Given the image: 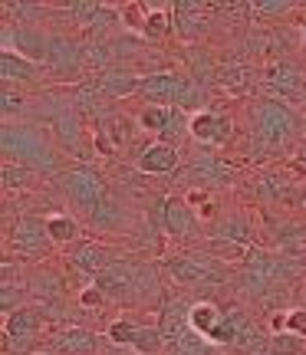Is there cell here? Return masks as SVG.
<instances>
[{
    "instance_id": "cell-1",
    "label": "cell",
    "mask_w": 306,
    "mask_h": 355,
    "mask_svg": "<svg viewBox=\"0 0 306 355\" xmlns=\"http://www.w3.org/2000/svg\"><path fill=\"white\" fill-rule=\"evenodd\" d=\"M0 148L3 158L13 165H24L37 175H50L60 168V155L53 148L50 135L37 125H24V122H3L0 128Z\"/></svg>"
},
{
    "instance_id": "cell-2",
    "label": "cell",
    "mask_w": 306,
    "mask_h": 355,
    "mask_svg": "<svg viewBox=\"0 0 306 355\" xmlns=\"http://www.w3.org/2000/svg\"><path fill=\"white\" fill-rule=\"evenodd\" d=\"M250 128H254L257 141L264 148H287L290 141H296L300 128H303V119L300 112H294L290 105H283L277 99H260L250 105Z\"/></svg>"
},
{
    "instance_id": "cell-3",
    "label": "cell",
    "mask_w": 306,
    "mask_h": 355,
    "mask_svg": "<svg viewBox=\"0 0 306 355\" xmlns=\"http://www.w3.org/2000/svg\"><path fill=\"white\" fill-rule=\"evenodd\" d=\"M60 181H63V194L69 198V204H73L76 211H83L86 217H92L102 204L109 201L105 178H102V171H96V168H90V165L66 168L63 175H60Z\"/></svg>"
},
{
    "instance_id": "cell-4",
    "label": "cell",
    "mask_w": 306,
    "mask_h": 355,
    "mask_svg": "<svg viewBox=\"0 0 306 355\" xmlns=\"http://www.w3.org/2000/svg\"><path fill=\"white\" fill-rule=\"evenodd\" d=\"M142 99H148V105H178V109H194V83L185 73H175V69H162V73H152V76L142 79Z\"/></svg>"
},
{
    "instance_id": "cell-5",
    "label": "cell",
    "mask_w": 306,
    "mask_h": 355,
    "mask_svg": "<svg viewBox=\"0 0 306 355\" xmlns=\"http://www.w3.org/2000/svg\"><path fill=\"white\" fill-rule=\"evenodd\" d=\"M7 250H17V257H24V260H43V257H53L56 243L50 241L43 217L24 214L7 234Z\"/></svg>"
},
{
    "instance_id": "cell-6",
    "label": "cell",
    "mask_w": 306,
    "mask_h": 355,
    "mask_svg": "<svg viewBox=\"0 0 306 355\" xmlns=\"http://www.w3.org/2000/svg\"><path fill=\"white\" fill-rule=\"evenodd\" d=\"M264 89L283 105H290L294 112H306V73L290 63H273L267 69Z\"/></svg>"
},
{
    "instance_id": "cell-7",
    "label": "cell",
    "mask_w": 306,
    "mask_h": 355,
    "mask_svg": "<svg viewBox=\"0 0 306 355\" xmlns=\"http://www.w3.org/2000/svg\"><path fill=\"white\" fill-rule=\"evenodd\" d=\"M214 263H221V260H214V257L171 254L165 260V270L178 286H217V283H224V273Z\"/></svg>"
},
{
    "instance_id": "cell-8",
    "label": "cell",
    "mask_w": 306,
    "mask_h": 355,
    "mask_svg": "<svg viewBox=\"0 0 306 355\" xmlns=\"http://www.w3.org/2000/svg\"><path fill=\"white\" fill-rule=\"evenodd\" d=\"M50 43H53V33L40 30V26H30V24H17V26L7 24L3 26V50L24 56V60H30V63L46 66Z\"/></svg>"
},
{
    "instance_id": "cell-9",
    "label": "cell",
    "mask_w": 306,
    "mask_h": 355,
    "mask_svg": "<svg viewBox=\"0 0 306 355\" xmlns=\"http://www.w3.org/2000/svg\"><path fill=\"white\" fill-rule=\"evenodd\" d=\"M96 290L105 296V303H135L139 296V263L115 260L99 279H92Z\"/></svg>"
},
{
    "instance_id": "cell-10",
    "label": "cell",
    "mask_w": 306,
    "mask_h": 355,
    "mask_svg": "<svg viewBox=\"0 0 306 355\" xmlns=\"http://www.w3.org/2000/svg\"><path fill=\"white\" fill-rule=\"evenodd\" d=\"M66 263H73V270H76L79 277L99 279L102 273L115 263V257H112V250L99 241H79L66 250Z\"/></svg>"
},
{
    "instance_id": "cell-11",
    "label": "cell",
    "mask_w": 306,
    "mask_h": 355,
    "mask_svg": "<svg viewBox=\"0 0 306 355\" xmlns=\"http://www.w3.org/2000/svg\"><path fill=\"white\" fill-rule=\"evenodd\" d=\"M162 230L175 241H194L201 234V217L185 198H168L162 204Z\"/></svg>"
},
{
    "instance_id": "cell-12",
    "label": "cell",
    "mask_w": 306,
    "mask_h": 355,
    "mask_svg": "<svg viewBox=\"0 0 306 355\" xmlns=\"http://www.w3.org/2000/svg\"><path fill=\"white\" fill-rule=\"evenodd\" d=\"M46 343H50V352L56 355H99L105 336L83 329V326H63V329L50 332Z\"/></svg>"
},
{
    "instance_id": "cell-13",
    "label": "cell",
    "mask_w": 306,
    "mask_h": 355,
    "mask_svg": "<svg viewBox=\"0 0 306 355\" xmlns=\"http://www.w3.org/2000/svg\"><path fill=\"white\" fill-rule=\"evenodd\" d=\"M83 60H86V53H83V43H79L76 37L53 33L50 56H46V73H53V76H63V79L79 76Z\"/></svg>"
},
{
    "instance_id": "cell-14",
    "label": "cell",
    "mask_w": 306,
    "mask_h": 355,
    "mask_svg": "<svg viewBox=\"0 0 306 355\" xmlns=\"http://www.w3.org/2000/svg\"><path fill=\"white\" fill-rule=\"evenodd\" d=\"M188 135L194 141H204V145H221L230 139V119L221 112H211V109L194 112L188 119Z\"/></svg>"
},
{
    "instance_id": "cell-15",
    "label": "cell",
    "mask_w": 306,
    "mask_h": 355,
    "mask_svg": "<svg viewBox=\"0 0 306 355\" xmlns=\"http://www.w3.org/2000/svg\"><path fill=\"white\" fill-rule=\"evenodd\" d=\"M43 73H46V66L30 63V60H24V56H17L10 50H0V79H3V89L40 83Z\"/></svg>"
},
{
    "instance_id": "cell-16",
    "label": "cell",
    "mask_w": 306,
    "mask_h": 355,
    "mask_svg": "<svg viewBox=\"0 0 306 355\" xmlns=\"http://www.w3.org/2000/svg\"><path fill=\"white\" fill-rule=\"evenodd\" d=\"M181 155H178V145H168V141H148L145 148L139 152L135 165L145 171V175H171L178 168Z\"/></svg>"
},
{
    "instance_id": "cell-17",
    "label": "cell",
    "mask_w": 306,
    "mask_h": 355,
    "mask_svg": "<svg viewBox=\"0 0 306 355\" xmlns=\"http://www.w3.org/2000/svg\"><path fill=\"white\" fill-rule=\"evenodd\" d=\"M46 220V230H50V241L56 247H73V243L83 241V224H79V217L73 214H63V211H53V214L43 217Z\"/></svg>"
},
{
    "instance_id": "cell-18",
    "label": "cell",
    "mask_w": 306,
    "mask_h": 355,
    "mask_svg": "<svg viewBox=\"0 0 306 355\" xmlns=\"http://www.w3.org/2000/svg\"><path fill=\"white\" fill-rule=\"evenodd\" d=\"M142 79L128 69H105L99 76V89L109 96V99H128V96H139L142 92Z\"/></svg>"
},
{
    "instance_id": "cell-19",
    "label": "cell",
    "mask_w": 306,
    "mask_h": 355,
    "mask_svg": "<svg viewBox=\"0 0 306 355\" xmlns=\"http://www.w3.org/2000/svg\"><path fill=\"white\" fill-rule=\"evenodd\" d=\"M224 319V309L214 303V300H198L188 309V329L201 339H211V332L217 329V322Z\"/></svg>"
},
{
    "instance_id": "cell-20",
    "label": "cell",
    "mask_w": 306,
    "mask_h": 355,
    "mask_svg": "<svg viewBox=\"0 0 306 355\" xmlns=\"http://www.w3.org/2000/svg\"><path fill=\"white\" fill-rule=\"evenodd\" d=\"M175 26L185 40H194L204 33L207 26V17H204V7L201 3H178L175 7Z\"/></svg>"
},
{
    "instance_id": "cell-21",
    "label": "cell",
    "mask_w": 306,
    "mask_h": 355,
    "mask_svg": "<svg viewBox=\"0 0 306 355\" xmlns=\"http://www.w3.org/2000/svg\"><path fill=\"white\" fill-rule=\"evenodd\" d=\"M171 30H175V10H148L145 17V24H142V37L152 40V43H162V40L171 37Z\"/></svg>"
},
{
    "instance_id": "cell-22",
    "label": "cell",
    "mask_w": 306,
    "mask_h": 355,
    "mask_svg": "<svg viewBox=\"0 0 306 355\" xmlns=\"http://www.w3.org/2000/svg\"><path fill=\"white\" fill-rule=\"evenodd\" d=\"M214 237H221V241H234V243H244V247H250V227H247V220H244L241 214H230L224 217L221 224H217V234Z\"/></svg>"
},
{
    "instance_id": "cell-23",
    "label": "cell",
    "mask_w": 306,
    "mask_h": 355,
    "mask_svg": "<svg viewBox=\"0 0 306 355\" xmlns=\"http://www.w3.org/2000/svg\"><path fill=\"white\" fill-rule=\"evenodd\" d=\"M119 24H122V10H112V7H102L99 17L92 20V26L86 30V33H90V37L96 40V43H99V40L109 37V33H112V30H115Z\"/></svg>"
},
{
    "instance_id": "cell-24",
    "label": "cell",
    "mask_w": 306,
    "mask_h": 355,
    "mask_svg": "<svg viewBox=\"0 0 306 355\" xmlns=\"http://www.w3.org/2000/svg\"><path fill=\"white\" fill-rule=\"evenodd\" d=\"M273 329H277V332H290V336L306 339V309H290V313H280V316L273 319Z\"/></svg>"
},
{
    "instance_id": "cell-25",
    "label": "cell",
    "mask_w": 306,
    "mask_h": 355,
    "mask_svg": "<svg viewBox=\"0 0 306 355\" xmlns=\"http://www.w3.org/2000/svg\"><path fill=\"white\" fill-rule=\"evenodd\" d=\"M267 352L270 355H303V343H300V336L277 332V336L267 343Z\"/></svg>"
},
{
    "instance_id": "cell-26",
    "label": "cell",
    "mask_w": 306,
    "mask_h": 355,
    "mask_svg": "<svg viewBox=\"0 0 306 355\" xmlns=\"http://www.w3.org/2000/svg\"><path fill=\"white\" fill-rule=\"evenodd\" d=\"M37 175V171H30L24 165H13V162H3V191H20L26 188V181Z\"/></svg>"
},
{
    "instance_id": "cell-27",
    "label": "cell",
    "mask_w": 306,
    "mask_h": 355,
    "mask_svg": "<svg viewBox=\"0 0 306 355\" xmlns=\"http://www.w3.org/2000/svg\"><path fill=\"white\" fill-rule=\"evenodd\" d=\"M24 92H13V89H3V122H13V115H20V109H24Z\"/></svg>"
},
{
    "instance_id": "cell-28",
    "label": "cell",
    "mask_w": 306,
    "mask_h": 355,
    "mask_svg": "<svg viewBox=\"0 0 306 355\" xmlns=\"http://www.w3.org/2000/svg\"><path fill=\"white\" fill-rule=\"evenodd\" d=\"M79 303H83V306H96V309H102V306H105V296H102V293L96 290V283H90L86 290L79 293Z\"/></svg>"
},
{
    "instance_id": "cell-29",
    "label": "cell",
    "mask_w": 306,
    "mask_h": 355,
    "mask_svg": "<svg viewBox=\"0 0 306 355\" xmlns=\"http://www.w3.org/2000/svg\"><path fill=\"white\" fill-rule=\"evenodd\" d=\"M294 10V3H270V7H254V13H264V17H283V13Z\"/></svg>"
},
{
    "instance_id": "cell-30",
    "label": "cell",
    "mask_w": 306,
    "mask_h": 355,
    "mask_svg": "<svg viewBox=\"0 0 306 355\" xmlns=\"http://www.w3.org/2000/svg\"><path fill=\"white\" fill-rule=\"evenodd\" d=\"M294 158H296V165H300V168H306V139H300V141H296V152H294Z\"/></svg>"
},
{
    "instance_id": "cell-31",
    "label": "cell",
    "mask_w": 306,
    "mask_h": 355,
    "mask_svg": "<svg viewBox=\"0 0 306 355\" xmlns=\"http://www.w3.org/2000/svg\"><path fill=\"white\" fill-rule=\"evenodd\" d=\"M37 355H56V352H50V349H43V352H37Z\"/></svg>"
},
{
    "instance_id": "cell-32",
    "label": "cell",
    "mask_w": 306,
    "mask_h": 355,
    "mask_svg": "<svg viewBox=\"0 0 306 355\" xmlns=\"http://www.w3.org/2000/svg\"><path fill=\"white\" fill-rule=\"evenodd\" d=\"M303 30H306V26H303ZM303 50H306V37H303Z\"/></svg>"
},
{
    "instance_id": "cell-33",
    "label": "cell",
    "mask_w": 306,
    "mask_h": 355,
    "mask_svg": "<svg viewBox=\"0 0 306 355\" xmlns=\"http://www.w3.org/2000/svg\"><path fill=\"white\" fill-rule=\"evenodd\" d=\"M303 204H306V191H303Z\"/></svg>"
},
{
    "instance_id": "cell-34",
    "label": "cell",
    "mask_w": 306,
    "mask_h": 355,
    "mask_svg": "<svg viewBox=\"0 0 306 355\" xmlns=\"http://www.w3.org/2000/svg\"><path fill=\"white\" fill-rule=\"evenodd\" d=\"M303 132H306V119H303Z\"/></svg>"
},
{
    "instance_id": "cell-35",
    "label": "cell",
    "mask_w": 306,
    "mask_h": 355,
    "mask_svg": "<svg viewBox=\"0 0 306 355\" xmlns=\"http://www.w3.org/2000/svg\"><path fill=\"white\" fill-rule=\"evenodd\" d=\"M303 73H306V66H303Z\"/></svg>"
}]
</instances>
